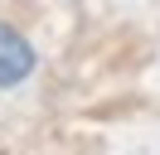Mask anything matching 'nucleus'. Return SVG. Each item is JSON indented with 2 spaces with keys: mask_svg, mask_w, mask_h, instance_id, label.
Segmentation results:
<instances>
[{
  "mask_svg": "<svg viewBox=\"0 0 160 155\" xmlns=\"http://www.w3.org/2000/svg\"><path fill=\"white\" fill-rule=\"evenodd\" d=\"M34 44L20 34L15 24H0V87H15L34 73Z\"/></svg>",
  "mask_w": 160,
  "mask_h": 155,
  "instance_id": "nucleus-1",
  "label": "nucleus"
}]
</instances>
